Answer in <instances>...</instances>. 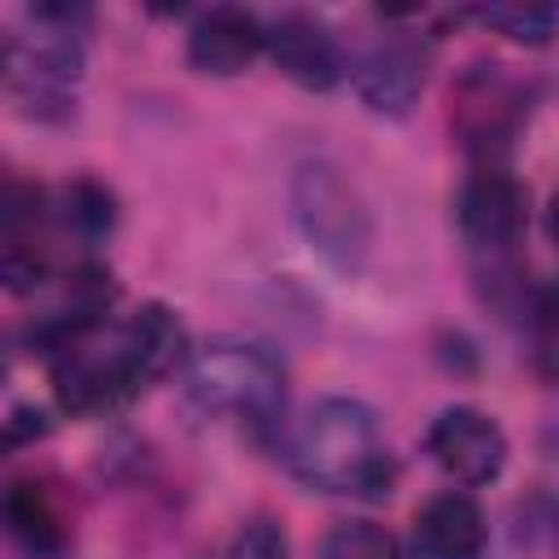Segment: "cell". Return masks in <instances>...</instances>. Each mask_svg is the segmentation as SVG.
Segmentation results:
<instances>
[{"mask_svg": "<svg viewBox=\"0 0 559 559\" xmlns=\"http://www.w3.org/2000/svg\"><path fill=\"white\" fill-rule=\"evenodd\" d=\"M319 559H406V550L376 520H341L323 533Z\"/></svg>", "mask_w": 559, "mask_h": 559, "instance_id": "cell-15", "label": "cell"}, {"mask_svg": "<svg viewBox=\"0 0 559 559\" xmlns=\"http://www.w3.org/2000/svg\"><path fill=\"white\" fill-rule=\"evenodd\" d=\"M57 218L66 231H74L79 240H100L114 231V218H118V205H114V192L96 179H74L61 188V201H57Z\"/></svg>", "mask_w": 559, "mask_h": 559, "instance_id": "cell-14", "label": "cell"}, {"mask_svg": "<svg viewBox=\"0 0 559 559\" xmlns=\"http://www.w3.org/2000/svg\"><path fill=\"white\" fill-rule=\"evenodd\" d=\"M0 533L26 559H61L74 542L70 511L44 476H13L0 485Z\"/></svg>", "mask_w": 559, "mask_h": 559, "instance_id": "cell-10", "label": "cell"}, {"mask_svg": "<svg viewBox=\"0 0 559 559\" xmlns=\"http://www.w3.org/2000/svg\"><path fill=\"white\" fill-rule=\"evenodd\" d=\"M432 463L459 485H489L507 467V432L476 406H445L424 437Z\"/></svg>", "mask_w": 559, "mask_h": 559, "instance_id": "cell-9", "label": "cell"}, {"mask_svg": "<svg viewBox=\"0 0 559 559\" xmlns=\"http://www.w3.org/2000/svg\"><path fill=\"white\" fill-rule=\"evenodd\" d=\"M227 559H288V533L275 520H249L231 537Z\"/></svg>", "mask_w": 559, "mask_h": 559, "instance_id": "cell-17", "label": "cell"}, {"mask_svg": "<svg viewBox=\"0 0 559 559\" xmlns=\"http://www.w3.org/2000/svg\"><path fill=\"white\" fill-rule=\"evenodd\" d=\"M262 52L275 61V70L284 79H293L306 92H328L345 74V57H341L332 26L314 13H301V9H288L275 22H266V48Z\"/></svg>", "mask_w": 559, "mask_h": 559, "instance_id": "cell-11", "label": "cell"}, {"mask_svg": "<svg viewBox=\"0 0 559 559\" xmlns=\"http://www.w3.org/2000/svg\"><path fill=\"white\" fill-rule=\"evenodd\" d=\"M4 371H9V358H4V345H0V380H4Z\"/></svg>", "mask_w": 559, "mask_h": 559, "instance_id": "cell-20", "label": "cell"}, {"mask_svg": "<svg viewBox=\"0 0 559 559\" xmlns=\"http://www.w3.org/2000/svg\"><path fill=\"white\" fill-rule=\"evenodd\" d=\"M188 349L175 310L148 301L127 319H96L44 349L52 393L70 415H100L179 367Z\"/></svg>", "mask_w": 559, "mask_h": 559, "instance_id": "cell-1", "label": "cell"}, {"mask_svg": "<svg viewBox=\"0 0 559 559\" xmlns=\"http://www.w3.org/2000/svg\"><path fill=\"white\" fill-rule=\"evenodd\" d=\"M44 432H48L44 411H35V406H17L9 419H0V459L13 454V450H22V445H31V441H39Z\"/></svg>", "mask_w": 559, "mask_h": 559, "instance_id": "cell-18", "label": "cell"}, {"mask_svg": "<svg viewBox=\"0 0 559 559\" xmlns=\"http://www.w3.org/2000/svg\"><path fill=\"white\" fill-rule=\"evenodd\" d=\"M524 114H528V92L502 66H472L459 74L450 92V122L463 135V144L476 157H485V166H498L493 157L507 153Z\"/></svg>", "mask_w": 559, "mask_h": 559, "instance_id": "cell-5", "label": "cell"}, {"mask_svg": "<svg viewBox=\"0 0 559 559\" xmlns=\"http://www.w3.org/2000/svg\"><path fill=\"white\" fill-rule=\"evenodd\" d=\"M293 218L306 245L336 271H358L371 249V214L332 162H301L293 175Z\"/></svg>", "mask_w": 559, "mask_h": 559, "instance_id": "cell-4", "label": "cell"}, {"mask_svg": "<svg viewBox=\"0 0 559 559\" xmlns=\"http://www.w3.org/2000/svg\"><path fill=\"white\" fill-rule=\"evenodd\" d=\"M183 389L197 411L227 424L266 432L280 424L288 402V376L266 345L253 341H210L188 358Z\"/></svg>", "mask_w": 559, "mask_h": 559, "instance_id": "cell-3", "label": "cell"}, {"mask_svg": "<svg viewBox=\"0 0 559 559\" xmlns=\"http://www.w3.org/2000/svg\"><path fill=\"white\" fill-rule=\"evenodd\" d=\"M9 57H13V52H9V44H4V39H0V74H4V70H9Z\"/></svg>", "mask_w": 559, "mask_h": 559, "instance_id": "cell-19", "label": "cell"}, {"mask_svg": "<svg viewBox=\"0 0 559 559\" xmlns=\"http://www.w3.org/2000/svg\"><path fill=\"white\" fill-rule=\"evenodd\" d=\"M424 79H428V39L406 26L376 35V44L362 52L354 70V87L362 105L384 118H402L419 100Z\"/></svg>", "mask_w": 559, "mask_h": 559, "instance_id": "cell-8", "label": "cell"}, {"mask_svg": "<svg viewBox=\"0 0 559 559\" xmlns=\"http://www.w3.org/2000/svg\"><path fill=\"white\" fill-rule=\"evenodd\" d=\"M266 48V22L240 4H214L188 26V61L201 74L231 79L249 70Z\"/></svg>", "mask_w": 559, "mask_h": 559, "instance_id": "cell-12", "label": "cell"}, {"mask_svg": "<svg viewBox=\"0 0 559 559\" xmlns=\"http://www.w3.org/2000/svg\"><path fill=\"white\" fill-rule=\"evenodd\" d=\"M472 17L480 26H493L498 35H507L515 44H533V48L550 44L555 22H559L555 4H489V9H476Z\"/></svg>", "mask_w": 559, "mask_h": 559, "instance_id": "cell-16", "label": "cell"}, {"mask_svg": "<svg viewBox=\"0 0 559 559\" xmlns=\"http://www.w3.org/2000/svg\"><path fill=\"white\" fill-rule=\"evenodd\" d=\"M459 231L480 258L507 262L528 231V188L502 166L472 170L459 192Z\"/></svg>", "mask_w": 559, "mask_h": 559, "instance_id": "cell-6", "label": "cell"}, {"mask_svg": "<svg viewBox=\"0 0 559 559\" xmlns=\"http://www.w3.org/2000/svg\"><path fill=\"white\" fill-rule=\"evenodd\" d=\"M48 201L35 183L0 179V284L31 293L48 280Z\"/></svg>", "mask_w": 559, "mask_h": 559, "instance_id": "cell-7", "label": "cell"}, {"mask_svg": "<svg viewBox=\"0 0 559 559\" xmlns=\"http://www.w3.org/2000/svg\"><path fill=\"white\" fill-rule=\"evenodd\" d=\"M288 463L310 489L345 498H384L397 476L376 411L354 397L314 402L293 432Z\"/></svg>", "mask_w": 559, "mask_h": 559, "instance_id": "cell-2", "label": "cell"}, {"mask_svg": "<svg viewBox=\"0 0 559 559\" xmlns=\"http://www.w3.org/2000/svg\"><path fill=\"white\" fill-rule=\"evenodd\" d=\"M411 537L419 559H485L489 524L467 489H445L415 511Z\"/></svg>", "mask_w": 559, "mask_h": 559, "instance_id": "cell-13", "label": "cell"}]
</instances>
